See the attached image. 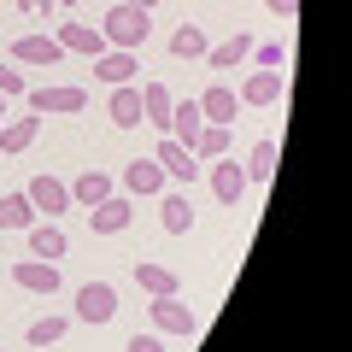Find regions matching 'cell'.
<instances>
[{"label":"cell","instance_id":"obj_1","mask_svg":"<svg viewBox=\"0 0 352 352\" xmlns=\"http://www.w3.org/2000/svg\"><path fill=\"white\" fill-rule=\"evenodd\" d=\"M94 30L106 36V47H129V53H135L141 41L153 36V12H141V6H118V0H112V6H106V18H100Z\"/></svg>","mask_w":352,"mask_h":352},{"label":"cell","instance_id":"obj_2","mask_svg":"<svg viewBox=\"0 0 352 352\" xmlns=\"http://www.w3.org/2000/svg\"><path fill=\"white\" fill-rule=\"evenodd\" d=\"M88 106V88H65V82H53V88H24V112H36V118H76Z\"/></svg>","mask_w":352,"mask_h":352},{"label":"cell","instance_id":"obj_3","mask_svg":"<svg viewBox=\"0 0 352 352\" xmlns=\"http://www.w3.org/2000/svg\"><path fill=\"white\" fill-rule=\"evenodd\" d=\"M71 311H76V323H88V329L112 323V317H118V288H112V282H82L76 300H71Z\"/></svg>","mask_w":352,"mask_h":352},{"label":"cell","instance_id":"obj_4","mask_svg":"<svg viewBox=\"0 0 352 352\" xmlns=\"http://www.w3.org/2000/svg\"><path fill=\"white\" fill-rule=\"evenodd\" d=\"M24 194H30V206H36V217H65L71 212V182H59V176H30L24 182Z\"/></svg>","mask_w":352,"mask_h":352},{"label":"cell","instance_id":"obj_5","mask_svg":"<svg viewBox=\"0 0 352 352\" xmlns=\"http://www.w3.org/2000/svg\"><path fill=\"white\" fill-rule=\"evenodd\" d=\"M153 159H159V170L170 176L176 188H188V182H200V170H206V164L194 159V153L182 147V141H170V135H159V153H153Z\"/></svg>","mask_w":352,"mask_h":352},{"label":"cell","instance_id":"obj_6","mask_svg":"<svg viewBox=\"0 0 352 352\" xmlns=\"http://www.w3.org/2000/svg\"><path fill=\"white\" fill-rule=\"evenodd\" d=\"M88 223H94V235H124L135 223V200L129 194H106L100 206H88Z\"/></svg>","mask_w":352,"mask_h":352},{"label":"cell","instance_id":"obj_7","mask_svg":"<svg viewBox=\"0 0 352 352\" xmlns=\"http://www.w3.org/2000/svg\"><path fill=\"white\" fill-rule=\"evenodd\" d=\"M282 94H288V76H282V71H252L247 82L235 88V100L252 106V112H258V106H276Z\"/></svg>","mask_w":352,"mask_h":352},{"label":"cell","instance_id":"obj_8","mask_svg":"<svg viewBox=\"0 0 352 352\" xmlns=\"http://www.w3.org/2000/svg\"><path fill=\"white\" fill-rule=\"evenodd\" d=\"M12 282H18L24 294H59V288H65L59 264H47V258H18V264H12Z\"/></svg>","mask_w":352,"mask_h":352},{"label":"cell","instance_id":"obj_9","mask_svg":"<svg viewBox=\"0 0 352 352\" xmlns=\"http://www.w3.org/2000/svg\"><path fill=\"white\" fill-rule=\"evenodd\" d=\"M153 329H164V335H200V317L176 294H164V300H153Z\"/></svg>","mask_w":352,"mask_h":352},{"label":"cell","instance_id":"obj_10","mask_svg":"<svg viewBox=\"0 0 352 352\" xmlns=\"http://www.w3.org/2000/svg\"><path fill=\"white\" fill-rule=\"evenodd\" d=\"M53 41H59L65 53H82V59H100V53H106V36H100L94 24H76V18H65Z\"/></svg>","mask_w":352,"mask_h":352},{"label":"cell","instance_id":"obj_11","mask_svg":"<svg viewBox=\"0 0 352 352\" xmlns=\"http://www.w3.org/2000/svg\"><path fill=\"white\" fill-rule=\"evenodd\" d=\"M24 247H30V258H47V264H59L71 241H65V229H59V223H30V229H24Z\"/></svg>","mask_w":352,"mask_h":352},{"label":"cell","instance_id":"obj_12","mask_svg":"<svg viewBox=\"0 0 352 352\" xmlns=\"http://www.w3.org/2000/svg\"><path fill=\"white\" fill-rule=\"evenodd\" d=\"M276 153H282L276 135L252 141V153H247V164H241V176H247V182H258V188H270V176H276Z\"/></svg>","mask_w":352,"mask_h":352},{"label":"cell","instance_id":"obj_13","mask_svg":"<svg viewBox=\"0 0 352 352\" xmlns=\"http://www.w3.org/2000/svg\"><path fill=\"white\" fill-rule=\"evenodd\" d=\"M94 82H106V88L135 82V53H129V47H106L100 59H94Z\"/></svg>","mask_w":352,"mask_h":352},{"label":"cell","instance_id":"obj_14","mask_svg":"<svg viewBox=\"0 0 352 352\" xmlns=\"http://www.w3.org/2000/svg\"><path fill=\"white\" fill-rule=\"evenodd\" d=\"M212 194H217V206H235L241 194H247V176H241V164L229 159H212Z\"/></svg>","mask_w":352,"mask_h":352},{"label":"cell","instance_id":"obj_15","mask_svg":"<svg viewBox=\"0 0 352 352\" xmlns=\"http://www.w3.org/2000/svg\"><path fill=\"white\" fill-rule=\"evenodd\" d=\"M170 88H164V82H141V124H153V129H159V135H164V129H170Z\"/></svg>","mask_w":352,"mask_h":352},{"label":"cell","instance_id":"obj_16","mask_svg":"<svg viewBox=\"0 0 352 352\" xmlns=\"http://www.w3.org/2000/svg\"><path fill=\"white\" fill-rule=\"evenodd\" d=\"M194 106H200V118H206V124H235V112H241L235 88H223V82H212V88H206V94H200Z\"/></svg>","mask_w":352,"mask_h":352},{"label":"cell","instance_id":"obj_17","mask_svg":"<svg viewBox=\"0 0 352 352\" xmlns=\"http://www.w3.org/2000/svg\"><path fill=\"white\" fill-rule=\"evenodd\" d=\"M164 182H170V176L159 170V159H129L124 164V188L129 194H164Z\"/></svg>","mask_w":352,"mask_h":352},{"label":"cell","instance_id":"obj_18","mask_svg":"<svg viewBox=\"0 0 352 352\" xmlns=\"http://www.w3.org/2000/svg\"><path fill=\"white\" fill-rule=\"evenodd\" d=\"M106 118H112L118 129H135V124H141V88H135V82H118L112 100H106Z\"/></svg>","mask_w":352,"mask_h":352},{"label":"cell","instance_id":"obj_19","mask_svg":"<svg viewBox=\"0 0 352 352\" xmlns=\"http://www.w3.org/2000/svg\"><path fill=\"white\" fill-rule=\"evenodd\" d=\"M30 223H36V206H30V194H24V188L0 194V235H18V229H30Z\"/></svg>","mask_w":352,"mask_h":352},{"label":"cell","instance_id":"obj_20","mask_svg":"<svg viewBox=\"0 0 352 352\" xmlns=\"http://www.w3.org/2000/svg\"><path fill=\"white\" fill-rule=\"evenodd\" d=\"M65 59V47L53 36H18V47H12V65H59Z\"/></svg>","mask_w":352,"mask_h":352},{"label":"cell","instance_id":"obj_21","mask_svg":"<svg viewBox=\"0 0 352 352\" xmlns=\"http://www.w3.org/2000/svg\"><path fill=\"white\" fill-rule=\"evenodd\" d=\"M36 135H41V118H36V112L6 118V124H0V153H24V147H36Z\"/></svg>","mask_w":352,"mask_h":352},{"label":"cell","instance_id":"obj_22","mask_svg":"<svg viewBox=\"0 0 352 352\" xmlns=\"http://www.w3.org/2000/svg\"><path fill=\"white\" fill-rule=\"evenodd\" d=\"M159 229H170V235H188L194 229V200L188 194H159Z\"/></svg>","mask_w":352,"mask_h":352},{"label":"cell","instance_id":"obj_23","mask_svg":"<svg viewBox=\"0 0 352 352\" xmlns=\"http://www.w3.org/2000/svg\"><path fill=\"white\" fill-rule=\"evenodd\" d=\"M129 276H135V282H141V288H147V294H153V300H164V294H176V288H182V276H176L170 264H147V258H141V264H135V270H129Z\"/></svg>","mask_w":352,"mask_h":352},{"label":"cell","instance_id":"obj_24","mask_svg":"<svg viewBox=\"0 0 352 352\" xmlns=\"http://www.w3.org/2000/svg\"><path fill=\"white\" fill-rule=\"evenodd\" d=\"M200 129H206V118H200V106H194V100H176V106H170V129H164L170 141L194 147V135H200Z\"/></svg>","mask_w":352,"mask_h":352},{"label":"cell","instance_id":"obj_25","mask_svg":"<svg viewBox=\"0 0 352 352\" xmlns=\"http://www.w3.org/2000/svg\"><path fill=\"white\" fill-rule=\"evenodd\" d=\"M106 194H118V182H112L106 170H82V176L71 182V206H100Z\"/></svg>","mask_w":352,"mask_h":352},{"label":"cell","instance_id":"obj_26","mask_svg":"<svg viewBox=\"0 0 352 352\" xmlns=\"http://www.w3.org/2000/svg\"><path fill=\"white\" fill-rule=\"evenodd\" d=\"M229 141H235V135H229V124H206L200 129V135H194V159H200V164H212V159H223V153H229Z\"/></svg>","mask_w":352,"mask_h":352},{"label":"cell","instance_id":"obj_27","mask_svg":"<svg viewBox=\"0 0 352 352\" xmlns=\"http://www.w3.org/2000/svg\"><path fill=\"white\" fill-rule=\"evenodd\" d=\"M252 53V36L247 30H235L229 41H217V47H206V59H212V71H229V65H241Z\"/></svg>","mask_w":352,"mask_h":352},{"label":"cell","instance_id":"obj_28","mask_svg":"<svg viewBox=\"0 0 352 352\" xmlns=\"http://www.w3.org/2000/svg\"><path fill=\"white\" fill-rule=\"evenodd\" d=\"M206 47H212V41H206L200 24H176L170 30V53L176 59H206Z\"/></svg>","mask_w":352,"mask_h":352},{"label":"cell","instance_id":"obj_29","mask_svg":"<svg viewBox=\"0 0 352 352\" xmlns=\"http://www.w3.org/2000/svg\"><path fill=\"white\" fill-rule=\"evenodd\" d=\"M65 335H71V317H36V323L24 329V340H30V346H59Z\"/></svg>","mask_w":352,"mask_h":352},{"label":"cell","instance_id":"obj_30","mask_svg":"<svg viewBox=\"0 0 352 352\" xmlns=\"http://www.w3.org/2000/svg\"><path fill=\"white\" fill-rule=\"evenodd\" d=\"M288 65V41H252V71H282Z\"/></svg>","mask_w":352,"mask_h":352},{"label":"cell","instance_id":"obj_31","mask_svg":"<svg viewBox=\"0 0 352 352\" xmlns=\"http://www.w3.org/2000/svg\"><path fill=\"white\" fill-rule=\"evenodd\" d=\"M0 94H24V71L12 59H0Z\"/></svg>","mask_w":352,"mask_h":352},{"label":"cell","instance_id":"obj_32","mask_svg":"<svg viewBox=\"0 0 352 352\" xmlns=\"http://www.w3.org/2000/svg\"><path fill=\"white\" fill-rule=\"evenodd\" d=\"M129 352H164V340L159 335H135V340H129Z\"/></svg>","mask_w":352,"mask_h":352},{"label":"cell","instance_id":"obj_33","mask_svg":"<svg viewBox=\"0 0 352 352\" xmlns=\"http://www.w3.org/2000/svg\"><path fill=\"white\" fill-rule=\"evenodd\" d=\"M18 12H53V0H18Z\"/></svg>","mask_w":352,"mask_h":352},{"label":"cell","instance_id":"obj_34","mask_svg":"<svg viewBox=\"0 0 352 352\" xmlns=\"http://www.w3.org/2000/svg\"><path fill=\"white\" fill-rule=\"evenodd\" d=\"M264 6H270L276 18H294V0H264Z\"/></svg>","mask_w":352,"mask_h":352},{"label":"cell","instance_id":"obj_35","mask_svg":"<svg viewBox=\"0 0 352 352\" xmlns=\"http://www.w3.org/2000/svg\"><path fill=\"white\" fill-rule=\"evenodd\" d=\"M118 6H141V12H153V6H159V0H118Z\"/></svg>","mask_w":352,"mask_h":352},{"label":"cell","instance_id":"obj_36","mask_svg":"<svg viewBox=\"0 0 352 352\" xmlns=\"http://www.w3.org/2000/svg\"><path fill=\"white\" fill-rule=\"evenodd\" d=\"M0 124H6V94H0Z\"/></svg>","mask_w":352,"mask_h":352},{"label":"cell","instance_id":"obj_37","mask_svg":"<svg viewBox=\"0 0 352 352\" xmlns=\"http://www.w3.org/2000/svg\"><path fill=\"white\" fill-rule=\"evenodd\" d=\"M65 6H76V0H65Z\"/></svg>","mask_w":352,"mask_h":352},{"label":"cell","instance_id":"obj_38","mask_svg":"<svg viewBox=\"0 0 352 352\" xmlns=\"http://www.w3.org/2000/svg\"><path fill=\"white\" fill-rule=\"evenodd\" d=\"M0 352H6V346H0Z\"/></svg>","mask_w":352,"mask_h":352}]
</instances>
